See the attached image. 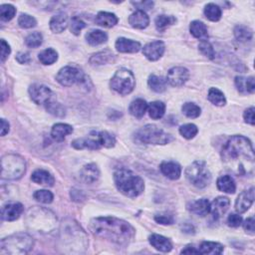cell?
Here are the masks:
<instances>
[{
	"label": "cell",
	"mask_w": 255,
	"mask_h": 255,
	"mask_svg": "<svg viewBox=\"0 0 255 255\" xmlns=\"http://www.w3.org/2000/svg\"><path fill=\"white\" fill-rule=\"evenodd\" d=\"M160 169L165 177L172 180H179L181 175V167L176 162H163L160 165Z\"/></svg>",
	"instance_id": "44dd1931"
},
{
	"label": "cell",
	"mask_w": 255,
	"mask_h": 255,
	"mask_svg": "<svg viewBox=\"0 0 255 255\" xmlns=\"http://www.w3.org/2000/svg\"><path fill=\"white\" fill-rule=\"evenodd\" d=\"M115 46L119 52L121 53H137L141 49V44L139 42L124 37L119 38L116 41Z\"/></svg>",
	"instance_id": "7402d4cb"
},
{
	"label": "cell",
	"mask_w": 255,
	"mask_h": 255,
	"mask_svg": "<svg viewBox=\"0 0 255 255\" xmlns=\"http://www.w3.org/2000/svg\"><path fill=\"white\" fill-rule=\"evenodd\" d=\"M46 110L51 115H53L58 118H63L66 115V109L63 105L60 103H56V102H48L46 104Z\"/></svg>",
	"instance_id": "7bdbcfd3"
},
{
	"label": "cell",
	"mask_w": 255,
	"mask_h": 255,
	"mask_svg": "<svg viewBox=\"0 0 255 255\" xmlns=\"http://www.w3.org/2000/svg\"><path fill=\"white\" fill-rule=\"evenodd\" d=\"M68 26V16L61 12L56 14L50 20V29L53 33H62Z\"/></svg>",
	"instance_id": "83f0119b"
},
{
	"label": "cell",
	"mask_w": 255,
	"mask_h": 255,
	"mask_svg": "<svg viewBox=\"0 0 255 255\" xmlns=\"http://www.w3.org/2000/svg\"><path fill=\"white\" fill-rule=\"evenodd\" d=\"M205 15L209 20L216 22L222 18V9L214 3H209L205 7Z\"/></svg>",
	"instance_id": "60d3db41"
},
{
	"label": "cell",
	"mask_w": 255,
	"mask_h": 255,
	"mask_svg": "<svg viewBox=\"0 0 255 255\" xmlns=\"http://www.w3.org/2000/svg\"><path fill=\"white\" fill-rule=\"evenodd\" d=\"M190 72L184 67H174L167 72L166 82L173 87H181L189 80Z\"/></svg>",
	"instance_id": "4fadbf2b"
},
{
	"label": "cell",
	"mask_w": 255,
	"mask_h": 255,
	"mask_svg": "<svg viewBox=\"0 0 255 255\" xmlns=\"http://www.w3.org/2000/svg\"><path fill=\"white\" fill-rule=\"evenodd\" d=\"M188 180L197 189H205L211 181V175L205 162L196 161L185 171Z\"/></svg>",
	"instance_id": "9c48e42d"
},
{
	"label": "cell",
	"mask_w": 255,
	"mask_h": 255,
	"mask_svg": "<svg viewBox=\"0 0 255 255\" xmlns=\"http://www.w3.org/2000/svg\"><path fill=\"white\" fill-rule=\"evenodd\" d=\"M230 201L227 197L219 196L210 203V213L213 215L214 219H218L222 217L228 210Z\"/></svg>",
	"instance_id": "ffe728a7"
},
{
	"label": "cell",
	"mask_w": 255,
	"mask_h": 255,
	"mask_svg": "<svg viewBox=\"0 0 255 255\" xmlns=\"http://www.w3.org/2000/svg\"><path fill=\"white\" fill-rule=\"evenodd\" d=\"M177 22V18L174 16H167V15H160L158 16L156 20H155V24H156V28L159 31H164L165 30L168 26H171L173 24H175Z\"/></svg>",
	"instance_id": "b9f144b4"
},
{
	"label": "cell",
	"mask_w": 255,
	"mask_h": 255,
	"mask_svg": "<svg viewBox=\"0 0 255 255\" xmlns=\"http://www.w3.org/2000/svg\"><path fill=\"white\" fill-rule=\"evenodd\" d=\"M149 241L152 247L161 252H169L173 249L172 241L166 237L157 233L150 234L149 236Z\"/></svg>",
	"instance_id": "d6986e66"
},
{
	"label": "cell",
	"mask_w": 255,
	"mask_h": 255,
	"mask_svg": "<svg viewBox=\"0 0 255 255\" xmlns=\"http://www.w3.org/2000/svg\"><path fill=\"white\" fill-rule=\"evenodd\" d=\"M90 230L94 235L118 245L126 246L135 237V228L123 219L113 216L97 217L91 220Z\"/></svg>",
	"instance_id": "7a4b0ae2"
},
{
	"label": "cell",
	"mask_w": 255,
	"mask_h": 255,
	"mask_svg": "<svg viewBox=\"0 0 255 255\" xmlns=\"http://www.w3.org/2000/svg\"><path fill=\"white\" fill-rule=\"evenodd\" d=\"M86 27V23H85L82 19H80L79 17L77 16H74L73 18L71 19V22H70V30L71 32L74 34V35H79V34L81 33V31Z\"/></svg>",
	"instance_id": "f5cc1de1"
},
{
	"label": "cell",
	"mask_w": 255,
	"mask_h": 255,
	"mask_svg": "<svg viewBox=\"0 0 255 255\" xmlns=\"http://www.w3.org/2000/svg\"><path fill=\"white\" fill-rule=\"evenodd\" d=\"M115 58L116 56L113 54L112 51L104 50V51H101V52L94 54L90 58L89 62L92 66H102V65H106V64L114 62Z\"/></svg>",
	"instance_id": "4316f807"
},
{
	"label": "cell",
	"mask_w": 255,
	"mask_h": 255,
	"mask_svg": "<svg viewBox=\"0 0 255 255\" xmlns=\"http://www.w3.org/2000/svg\"><path fill=\"white\" fill-rule=\"evenodd\" d=\"M16 60L19 64H28L31 61V57L27 52H19L16 55Z\"/></svg>",
	"instance_id": "94428289"
},
{
	"label": "cell",
	"mask_w": 255,
	"mask_h": 255,
	"mask_svg": "<svg viewBox=\"0 0 255 255\" xmlns=\"http://www.w3.org/2000/svg\"><path fill=\"white\" fill-rule=\"evenodd\" d=\"M181 111L182 113L188 117V118H191V119H195V118H198L201 114V109L194 104V103H185L183 104V106L181 107Z\"/></svg>",
	"instance_id": "f6af8a7d"
},
{
	"label": "cell",
	"mask_w": 255,
	"mask_h": 255,
	"mask_svg": "<svg viewBox=\"0 0 255 255\" xmlns=\"http://www.w3.org/2000/svg\"><path fill=\"white\" fill-rule=\"evenodd\" d=\"M118 191L128 197H137L145 191L144 180L128 168H119L114 174Z\"/></svg>",
	"instance_id": "5b68a950"
},
{
	"label": "cell",
	"mask_w": 255,
	"mask_h": 255,
	"mask_svg": "<svg viewBox=\"0 0 255 255\" xmlns=\"http://www.w3.org/2000/svg\"><path fill=\"white\" fill-rule=\"evenodd\" d=\"M29 95L31 100L37 105L47 104L52 97V91L45 85L33 84L29 88Z\"/></svg>",
	"instance_id": "7c38bea8"
},
{
	"label": "cell",
	"mask_w": 255,
	"mask_h": 255,
	"mask_svg": "<svg viewBox=\"0 0 255 255\" xmlns=\"http://www.w3.org/2000/svg\"><path fill=\"white\" fill-rule=\"evenodd\" d=\"M197 133H198V129L194 124H186L180 128V134L182 135L183 138L188 139V140L194 139Z\"/></svg>",
	"instance_id": "c3c4849f"
},
{
	"label": "cell",
	"mask_w": 255,
	"mask_h": 255,
	"mask_svg": "<svg viewBox=\"0 0 255 255\" xmlns=\"http://www.w3.org/2000/svg\"><path fill=\"white\" fill-rule=\"evenodd\" d=\"M8 133H9V123L5 121L4 119H1V135L4 137V135Z\"/></svg>",
	"instance_id": "be15d7a7"
},
{
	"label": "cell",
	"mask_w": 255,
	"mask_h": 255,
	"mask_svg": "<svg viewBox=\"0 0 255 255\" xmlns=\"http://www.w3.org/2000/svg\"><path fill=\"white\" fill-rule=\"evenodd\" d=\"M254 107H250L247 110H245L244 114H243V118H244V121L245 123L253 126L254 125Z\"/></svg>",
	"instance_id": "6f0895ef"
},
{
	"label": "cell",
	"mask_w": 255,
	"mask_h": 255,
	"mask_svg": "<svg viewBox=\"0 0 255 255\" xmlns=\"http://www.w3.org/2000/svg\"><path fill=\"white\" fill-rule=\"evenodd\" d=\"M26 172V162L19 155L8 154L1 159V178L7 180H16Z\"/></svg>",
	"instance_id": "52a82bcc"
},
{
	"label": "cell",
	"mask_w": 255,
	"mask_h": 255,
	"mask_svg": "<svg viewBox=\"0 0 255 255\" xmlns=\"http://www.w3.org/2000/svg\"><path fill=\"white\" fill-rule=\"evenodd\" d=\"M235 39L240 43H247L252 40L253 32L252 30L244 25H237L234 28Z\"/></svg>",
	"instance_id": "d590c367"
},
{
	"label": "cell",
	"mask_w": 255,
	"mask_h": 255,
	"mask_svg": "<svg viewBox=\"0 0 255 255\" xmlns=\"http://www.w3.org/2000/svg\"><path fill=\"white\" fill-rule=\"evenodd\" d=\"M72 147L76 150H96L102 148L98 132H92L88 137L76 139L72 142Z\"/></svg>",
	"instance_id": "5bb4252c"
},
{
	"label": "cell",
	"mask_w": 255,
	"mask_h": 255,
	"mask_svg": "<svg viewBox=\"0 0 255 255\" xmlns=\"http://www.w3.org/2000/svg\"><path fill=\"white\" fill-rule=\"evenodd\" d=\"M23 210L24 208L20 202H9L2 208L1 217L6 222H14L20 217Z\"/></svg>",
	"instance_id": "2e32d148"
},
{
	"label": "cell",
	"mask_w": 255,
	"mask_h": 255,
	"mask_svg": "<svg viewBox=\"0 0 255 255\" xmlns=\"http://www.w3.org/2000/svg\"><path fill=\"white\" fill-rule=\"evenodd\" d=\"M217 189L225 194H234L236 191V184L230 176H223L218 178L216 181Z\"/></svg>",
	"instance_id": "d6a6232c"
},
{
	"label": "cell",
	"mask_w": 255,
	"mask_h": 255,
	"mask_svg": "<svg viewBox=\"0 0 255 255\" xmlns=\"http://www.w3.org/2000/svg\"><path fill=\"white\" fill-rule=\"evenodd\" d=\"M180 253L181 254H199V251H198V249L194 247L193 245H188L181 250Z\"/></svg>",
	"instance_id": "6125c7cd"
},
{
	"label": "cell",
	"mask_w": 255,
	"mask_h": 255,
	"mask_svg": "<svg viewBox=\"0 0 255 255\" xmlns=\"http://www.w3.org/2000/svg\"><path fill=\"white\" fill-rule=\"evenodd\" d=\"M111 88L120 95H128L132 93L135 86L134 74L125 68L118 70L110 82Z\"/></svg>",
	"instance_id": "30bf717a"
},
{
	"label": "cell",
	"mask_w": 255,
	"mask_h": 255,
	"mask_svg": "<svg viewBox=\"0 0 255 255\" xmlns=\"http://www.w3.org/2000/svg\"><path fill=\"white\" fill-rule=\"evenodd\" d=\"M190 210L199 216H206L210 212V202L207 198H200L192 202Z\"/></svg>",
	"instance_id": "f546056e"
},
{
	"label": "cell",
	"mask_w": 255,
	"mask_h": 255,
	"mask_svg": "<svg viewBox=\"0 0 255 255\" xmlns=\"http://www.w3.org/2000/svg\"><path fill=\"white\" fill-rule=\"evenodd\" d=\"M155 220L163 225H171L175 223V218L173 215L168 214V213H161L155 216Z\"/></svg>",
	"instance_id": "db71d44e"
},
{
	"label": "cell",
	"mask_w": 255,
	"mask_h": 255,
	"mask_svg": "<svg viewBox=\"0 0 255 255\" xmlns=\"http://www.w3.org/2000/svg\"><path fill=\"white\" fill-rule=\"evenodd\" d=\"M31 180L38 184L46 185V186H53L55 180L53 176L45 169H36L31 176Z\"/></svg>",
	"instance_id": "f1b7e54d"
},
{
	"label": "cell",
	"mask_w": 255,
	"mask_h": 255,
	"mask_svg": "<svg viewBox=\"0 0 255 255\" xmlns=\"http://www.w3.org/2000/svg\"><path fill=\"white\" fill-rule=\"evenodd\" d=\"M43 42V36L40 32H33L26 37L25 44L29 48H37L41 46Z\"/></svg>",
	"instance_id": "7dc6e473"
},
{
	"label": "cell",
	"mask_w": 255,
	"mask_h": 255,
	"mask_svg": "<svg viewBox=\"0 0 255 255\" xmlns=\"http://www.w3.org/2000/svg\"><path fill=\"white\" fill-rule=\"evenodd\" d=\"M235 86L241 94H252L255 91V82L253 77H241L237 76L234 80Z\"/></svg>",
	"instance_id": "cb8c5ba5"
},
{
	"label": "cell",
	"mask_w": 255,
	"mask_h": 255,
	"mask_svg": "<svg viewBox=\"0 0 255 255\" xmlns=\"http://www.w3.org/2000/svg\"><path fill=\"white\" fill-rule=\"evenodd\" d=\"M86 40L92 46H98L107 42L108 35L102 30H91L86 34Z\"/></svg>",
	"instance_id": "836d02e7"
},
{
	"label": "cell",
	"mask_w": 255,
	"mask_h": 255,
	"mask_svg": "<svg viewBox=\"0 0 255 255\" xmlns=\"http://www.w3.org/2000/svg\"><path fill=\"white\" fill-rule=\"evenodd\" d=\"M80 180L85 183H94L100 177V171L95 164H88L84 165L80 171Z\"/></svg>",
	"instance_id": "ac0fdd59"
},
{
	"label": "cell",
	"mask_w": 255,
	"mask_h": 255,
	"mask_svg": "<svg viewBox=\"0 0 255 255\" xmlns=\"http://www.w3.org/2000/svg\"><path fill=\"white\" fill-rule=\"evenodd\" d=\"M243 227H244V230L250 234H254V231H255V222H254V217L253 216H250L248 217L244 224H243Z\"/></svg>",
	"instance_id": "9f6ffc18"
},
{
	"label": "cell",
	"mask_w": 255,
	"mask_h": 255,
	"mask_svg": "<svg viewBox=\"0 0 255 255\" xmlns=\"http://www.w3.org/2000/svg\"><path fill=\"white\" fill-rule=\"evenodd\" d=\"M165 43L162 41H152L148 43L143 48V54L150 61H157L159 60L165 53Z\"/></svg>",
	"instance_id": "9a60e30c"
},
{
	"label": "cell",
	"mask_w": 255,
	"mask_h": 255,
	"mask_svg": "<svg viewBox=\"0 0 255 255\" xmlns=\"http://www.w3.org/2000/svg\"><path fill=\"white\" fill-rule=\"evenodd\" d=\"M225 247L218 242H212V241H203L201 242L198 251L199 254H211V255H217L223 253Z\"/></svg>",
	"instance_id": "e575fe53"
},
{
	"label": "cell",
	"mask_w": 255,
	"mask_h": 255,
	"mask_svg": "<svg viewBox=\"0 0 255 255\" xmlns=\"http://www.w3.org/2000/svg\"><path fill=\"white\" fill-rule=\"evenodd\" d=\"M129 23L135 29H145L150 24V18L145 11L137 10L130 15Z\"/></svg>",
	"instance_id": "603a6c76"
},
{
	"label": "cell",
	"mask_w": 255,
	"mask_h": 255,
	"mask_svg": "<svg viewBox=\"0 0 255 255\" xmlns=\"http://www.w3.org/2000/svg\"><path fill=\"white\" fill-rule=\"evenodd\" d=\"M34 246V240L27 233H15L5 237L0 242V253L21 255L28 253Z\"/></svg>",
	"instance_id": "8992f818"
},
{
	"label": "cell",
	"mask_w": 255,
	"mask_h": 255,
	"mask_svg": "<svg viewBox=\"0 0 255 255\" xmlns=\"http://www.w3.org/2000/svg\"><path fill=\"white\" fill-rule=\"evenodd\" d=\"M190 31L192 35L201 41H207L209 38V31L207 25L198 20L193 21L190 25Z\"/></svg>",
	"instance_id": "4dcf8cb0"
},
{
	"label": "cell",
	"mask_w": 255,
	"mask_h": 255,
	"mask_svg": "<svg viewBox=\"0 0 255 255\" xmlns=\"http://www.w3.org/2000/svg\"><path fill=\"white\" fill-rule=\"evenodd\" d=\"M222 158L228 171L236 176H252L255 167L254 150L243 135L231 137L224 146Z\"/></svg>",
	"instance_id": "6da1fadb"
},
{
	"label": "cell",
	"mask_w": 255,
	"mask_h": 255,
	"mask_svg": "<svg viewBox=\"0 0 255 255\" xmlns=\"http://www.w3.org/2000/svg\"><path fill=\"white\" fill-rule=\"evenodd\" d=\"M166 80L157 75H150L148 80L149 87L156 93H163L166 90Z\"/></svg>",
	"instance_id": "8d00e7d4"
},
{
	"label": "cell",
	"mask_w": 255,
	"mask_h": 255,
	"mask_svg": "<svg viewBox=\"0 0 255 255\" xmlns=\"http://www.w3.org/2000/svg\"><path fill=\"white\" fill-rule=\"evenodd\" d=\"M208 98L211 102V103L215 106L223 107L226 104V99H225V94L216 88H210V89Z\"/></svg>",
	"instance_id": "ab89813d"
},
{
	"label": "cell",
	"mask_w": 255,
	"mask_h": 255,
	"mask_svg": "<svg viewBox=\"0 0 255 255\" xmlns=\"http://www.w3.org/2000/svg\"><path fill=\"white\" fill-rule=\"evenodd\" d=\"M56 80L62 86L70 87L78 83H84L86 81V76L76 66H65L58 72Z\"/></svg>",
	"instance_id": "8fae6325"
},
{
	"label": "cell",
	"mask_w": 255,
	"mask_h": 255,
	"mask_svg": "<svg viewBox=\"0 0 255 255\" xmlns=\"http://www.w3.org/2000/svg\"><path fill=\"white\" fill-rule=\"evenodd\" d=\"M72 133L73 128L70 125L58 123L54 125L52 130H51V137L56 142H63L67 135H69Z\"/></svg>",
	"instance_id": "d4e9b609"
},
{
	"label": "cell",
	"mask_w": 255,
	"mask_h": 255,
	"mask_svg": "<svg viewBox=\"0 0 255 255\" xmlns=\"http://www.w3.org/2000/svg\"><path fill=\"white\" fill-rule=\"evenodd\" d=\"M119 19L118 17L111 12H106V11H101L97 14L95 22L97 25L105 27V28H111L115 26L118 23Z\"/></svg>",
	"instance_id": "484cf974"
},
{
	"label": "cell",
	"mask_w": 255,
	"mask_h": 255,
	"mask_svg": "<svg viewBox=\"0 0 255 255\" xmlns=\"http://www.w3.org/2000/svg\"><path fill=\"white\" fill-rule=\"evenodd\" d=\"M148 112L151 119H154V120H160L165 113V105L160 101L152 102V103L149 104L148 106Z\"/></svg>",
	"instance_id": "74e56055"
},
{
	"label": "cell",
	"mask_w": 255,
	"mask_h": 255,
	"mask_svg": "<svg viewBox=\"0 0 255 255\" xmlns=\"http://www.w3.org/2000/svg\"><path fill=\"white\" fill-rule=\"evenodd\" d=\"M25 224L29 230L36 233H50L56 228L57 217L48 209L34 207L27 211Z\"/></svg>",
	"instance_id": "277c9868"
},
{
	"label": "cell",
	"mask_w": 255,
	"mask_h": 255,
	"mask_svg": "<svg viewBox=\"0 0 255 255\" xmlns=\"http://www.w3.org/2000/svg\"><path fill=\"white\" fill-rule=\"evenodd\" d=\"M18 24L21 28L24 29H29L35 27L37 24L36 19L34 18L33 16L28 15V14H21L18 18Z\"/></svg>",
	"instance_id": "681fc988"
},
{
	"label": "cell",
	"mask_w": 255,
	"mask_h": 255,
	"mask_svg": "<svg viewBox=\"0 0 255 255\" xmlns=\"http://www.w3.org/2000/svg\"><path fill=\"white\" fill-rule=\"evenodd\" d=\"M135 140L147 145H166L173 142L174 138L155 125H147L135 132Z\"/></svg>",
	"instance_id": "ba28073f"
},
{
	"label": "cell",
	"mask_w": 255,
	"mask_h": 255,
	"mask_svg": "<svg viewBox=\"0 0 255 255\" xmlns=\"http://www.w3.org/2000/svg\"><path fill=\"white\" fill-rule=\"evenodd\" d=\"M34 198H35L37 201L41 202V203H45V205H48V203H51L53 201V194L46 191V190H41V191H37L34 194Z\"/></svg>",
	"instance_id": "816d5d0a"
},
{
	"label": "cell",
	"mask_w": 255,
	"mask_h": 255,
	"mask_svg": "<svg viewBox=\"0 0 255 255\" xmlns=\"http://www.w3.org/2000/svg\"><path fill=\"white\" fill-rule=\"evenodd\" d=\"M11 52V49H10V46L8 45V43L5 41V40H1V61L4 62L9 54Z\"/></svg>",
	"instance_id": "91938a15"
},
{
	"label": "cell",
	"mask_w": 255,
	"mask_h": 255,
	"mask_svg": "<svg viewBox=\"0 0 255 255\" xmlns=\"http://www.w3.org/2000/svg\"><path fill=\"white\" fill-rule=\"evenodd\" d=\"M242 224V217L240 214L231 213L227 217V225L230 227H239Z\"/></svg>",
	"instance_id": "11a10c76"
},
{
	"label": "cell",
	"mask_w": 255,
	"mask_h": 255,
	"mask_svg": "<svg viewBox=\"0 0 255 255\" xmlns=\"http://www.w3.org/2000/svg\"><path fill=\"white\" fill-rule=\"evenodd\" d=\"M254 201V188L242 192L235 201V210L239 213H244Z\"/></svg>",
	"instance_id": "e0dca14e"
},
{
	"label": "cell",
	"mask_w": 255,
	"mask_h": 255,
	"mask_svg": "<svg viewBox=\"0 0 255 255\" xmlns=\"http://www.w3.org/2000/svg\"><path fill=\"white\" fill-rule=\"evenodd\" d=\"M16 8L11 4H2L0 6V18L2 21H10L14 18Z\"/></svg>",
	"instance_id": "bcb514c9"
},
{
	"label": "cell",
	"mask_w": 255,
	"mask_h": 255,
	"mask_svg": "<svg viewBox=\"0 0 255 255\" xmlns=\"http://www.w3.org/2000/svg\"><path fill=\"white\" fill-rule=\"evenodd\" d=\"M132 4L137 7L141 11L150 10L152 8V6H154V2L152 1H140V2L135 1V2H132Z\"/></svg>",
	"instance_id": "680465c9"
},
{
	"label": "cell",
	"mask_w": 255,
	"mask_h": 255,
	"mask_svg": "<svg viewBox=\"0 0 255 255\" xmlns=\"http://www.w3.org/2000/svg\"><path fill=\"white\" fill-rule=\"evenodd\" d=\"M38 58L43 65H52L58 60V53L56 52V50L48 48L42 51L38 55Z\"/></svg>",
	"instance_id": "f35d334b"
},
{
	"label": "cell",
	"mask_w": 255,
	"mask_h": 255,
	"mask_svg": "<svg viewBox=\"0 0 255 255\" xmlns=\"http://www.w3.org/2000/svg\"><path fill=\"white\" fill-rule=\"evenodd\" d=\"M59 240L64 251L69 253H83L88 246L86 232L71 218H67L62 222Z\"/></svg>",
	"instance_id": "3957f363"
},
{
	"label": "cell",
	"mask_w": 255,
	"mask_h": 255,
	"mask_svg": "<svg viewBox=\"0 0 255 255\" xmlns=\"http://www.w3.org/2000/svg\"><path fill=\"white\" fill-rule=\"evenodd\" d=\"M198 50L200 51V53L208 57L209 59L212 60L215 57V52L212 45L209 41H201L198 44Z\"/></svg>",
	"instance_id": "f907efd6"
},
{
	"label": "cell",
	"mask_w": 255,
	"mask_h": 255,
	"mask_svg": "<svg viewBox=\"0 0 255 255\" xmlns=\"http://www.w3.org/2000/svg\"><path fill=\"white\" fill-rule=\"evenodd\" d=\"M99 135V138H100V142L102 145V148H114L116 145V138L114 135L106 131H102V132H98Z\"/></svg>",
	"instance_id": "ee69618b"
},
{
	"label": "cell",
	"mask_w": 255,
	"mask_h": 255,
	"mask_svg": "<svg viewBox=\"0 0 255 255\" xmlns=\"http://www.w3.org/2000/svg\"><path fill=\"white\" fill-rule=\"evenodd\" d=\"M148 103L144 99H135L131 103L129 107V112L135 118L141 119L145 116L146 112L148 111Z\"/></svg>",
	"instance_id": "1f68e13d"
}]
</instances>
